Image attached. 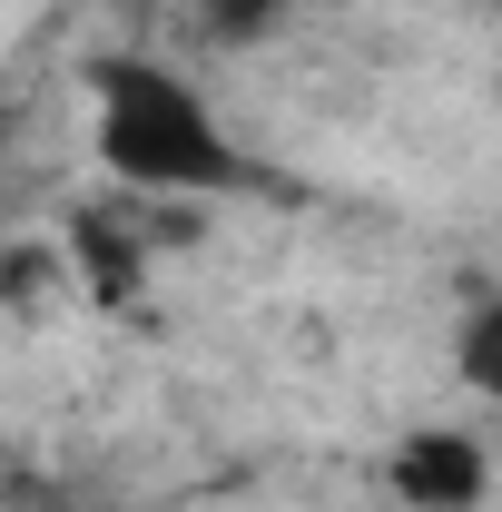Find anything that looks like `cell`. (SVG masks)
<instances>
[{"mask_svg": "<svg viewBox=\"0 0 502 512\" xmlns=\"http://www.w3.org/2000/svg\"><path fill=\"white\" fill-rule=\"evenodd\" d=\"M89 138H99V168L138 197H217L247 178L227 119L207 109L188 69L119 50V60H89Z\"/></svg>", "mask_w": 502, "mask_h": 512, "instance_id": "6da1fadb", "label": "cell"}, {"mask_svg": "<svg viewBox=\"0 0 502 512\" xmlns=\"http://www.w3.org/2000/svg\"><path fill=\"white\" fill-rule=\"evenodd\" d=\"M384 493L404 512H483L493 493V453L473 424H414L404 444L384 453Z\"/></svg>", "mask_w": 502, "mask_h": 512, "instance_id": "7a4b0ae2", "label": "cell"}, {"mask_svg": "<svg viewBox=\"0 0 502 512\" xmlns=\"http://www.w3.org/2000/svg\"><path fill=\"white\" fill-rule=\"evenodd\" d=\"M296 20V0H188V50H217V60H247L276 30Z\"/></svg>", "mask_w": 502, "mask_h": 512, "instance_id": "3957f363", "label": "cell"}, {"mask_svg": "<svg viewBox=\"0 0 502 512\" xmlns=\"http://www.w3.org/2000/svg\"><path fill=\"white\" fill-rule=\"evenodd\" d=\"M453 375H463V394L502 404V286H493L463 325H453Z\"/></svg>", "mask_w": 502, "mask_h": 512, "instance_id": "277c9868", "label": "cell"}, {"mask_svg": "<svg viewBox=\"0 0 502 512\" xmlns=\"http://www.w3.org/2000/svg\"><path fill=\"white\" fill-rule=\"evenodd\" d=\"M30 512H89V503H69V493H50V503H30Z\"/></svg>", "mask_w": 502, "mask_h": 512, "instance_id": "5b68a950", "label": "cell"}]
</instances>
